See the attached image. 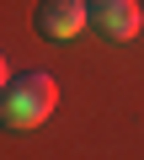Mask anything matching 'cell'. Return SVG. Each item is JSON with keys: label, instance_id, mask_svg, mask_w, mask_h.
Masks as SVG:
<instances>
[{"label": "cell", "instance_id": "obj_4", "mask_svg": "<svg viewBox=\"0 0 144 160\" xmlns=\"http://www.w3.org/2000/svg\"><path fill=\"white\" fill-rule=\"evenodd\" d=\"M11 86V64H6V53H0V91Z\"/></svg>", "mask_w": 144, "mask_h": 160}, {"label": "cell", "instance_id": "obj_1", "mask_svg": "<svg viewBox=\"0 0 144 160\" xmlns=\"http://www.w3.org/2000/svg\"><path fill=\"white\" fill-rule=\"evenodd\" d=\"M53 107H59V86H53V75H43V69L16 75L11 86L0 91V118H6L11 128H37Z\"/></svg>", "mask_w": 144, "mask_h": 160}, {"label": "cell", "instance_id": "obj_5", "mask_svg": "<svg viewBox=\"0 0 144 160\" xmlns=\"http://www.w3.org/2000/svg\"><path fill=\"white\" fill-rule=\"evenodd\" d=\"M86 6H91V11H96V6H102V0H86Z\"/></svg>", "mask_w": 144, "mask_h": 160}, {"label": "cell", "instance_id": "obj_2", "mask_svg": "<svg viewBox=\"0 0 144 160\" xmlns=\"http://www.w3.org/2000/svg\"><path fill=\"white\" fill-rule=\"evenodd\" d=\"M91 16H96V11L86 6V0H43L32 22H37L43 38H59V43H64V38H80Z\"/></svg>", "mask_w": 144, "mask_h": 160}, {"label": "cell", "instance_id": "obj_3", "mask_svg": "<svg viewBox=\"0 0 144 160\" xmlns=\"http://www.w3.org/2000/svg\"><path fill=\"white\" fill-rule=\"evenodd\" d=\"M91 22H96L112 43H128V38H139V27H144V6H139V0H102Z\"/></svg>", "mask_w": 144, "mask_h": 160}]
</instances>
